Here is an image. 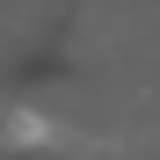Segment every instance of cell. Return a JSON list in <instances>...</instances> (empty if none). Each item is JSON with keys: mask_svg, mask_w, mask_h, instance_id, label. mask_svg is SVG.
Returning a JSON list of instances; mask_svg holds the SVG:
<instances>
[{"mask_svg": "<svg viewBox=\"0 0 160 160\" xmlns=\"http://www.w3.org/2000/svg\"><path fill=\"white\" fill-rule=\"evenodd\" d=\"M8 146H22V153H44V146H66V131L51 124L37 102H15V109H8Z\"/></svg>", "mask_w": 160, "mask_h": 160, "instance_id": "obj_1", "label": "cell"}]
</instances>
